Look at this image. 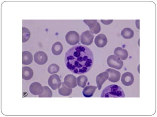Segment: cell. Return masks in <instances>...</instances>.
Instances as JSON below:
<instances>
[{
    "label": "cell",
    "mask_w": 157,
    "mask_h": 117,
    "mask_svg": "<svg viewBox=\"0 0 157 117\" xmlns=\"http://www.w3.org/2000/svg\"><path fill=\"white\" fill-rule=\"evenodd\" d=\"M66 68L76 74H83L90 70L94 62L92 51L85 45H75L65 53Z\"/></svg>",
    "instance_id": "1"
},
{
    "label": "cell",
    "mask_w": 157,
    "mask_h": 117,
    "mask_svg": "<svg viewBox=\"0 0 157 117\" xmlns=\"http://www.w3.org/2000/svg\"><path fill=\"white\" fill-rule=\"evenodd\" d=\"M101 98H124V91L121 87L117 84L108 85L102 91Z\"/></svg>",
    "instance_id": "2"
},
{
    "label": "cell",
    "mask_w": 157,
    "mask_h": 117,
    "mask_svg": "<svg viewBox=\"0 0 157 117\" xmlns=\"http://www.w3.org/2000/svg\"><path fill=\"white\" fill-rule=\"evenodd\" d=\"M107 63L109 67L121 69L123 66V62L122 60L115 55H110L107 58Z\"/></svg>",
    "instance_id": "3"
},
{
    "label": "cell",
    "mask_w": 157,
    "mask_h": 117,
    "mask_svg": "<svg viewBox=\"0 0 157 117\" xmlns=\"http://www.w3.org/2000/svg\"><path fill=\"white\" fill-rule=\"evenodd\" d=\"M66 41L69 44L75 45L80 41V36L78 32L75 31H70L66 34L65 36Z\"/></svg>",
    "instance_id": "4"
},
{
    "label": "cell",
    "mask_w": 157,
    "mask_h": 117,
    "mask_svg": "<svg viewBox=\"0 0 157 117\" xmlns=\"http://www.w3.org/2000/svg\"><path fill=\"white\" fill-rule=\"evenodd\" d=\"M83 22L89 27L90 30L92 33L97 34L100 32V24L97 22L96 20H83Z\"/></svg>",
    "instance_id": "5"
},
{
    "label": "cell",
    "mask_w": 157,
    "mask_h": 117,
    "mask_svg": "<svg viewBox=\"0 0 157 117\" xmlns=\"http://www.w3.org/2000/svg\"><path fill=\"white\" fill-rule=\"evenodd\" d=\"M94 39L93 33L90 30L86 31L82 33L81 35V42L86 45L91 44Z\"/></svg>",
    "instance_id": "6"
},
{
    "label": "cell",
    "mask_w": 157,
    "mask_h": 117,
    "mask_svg": "<svg viewBox=\"0 0 157 117\" xmlns=\"http://www.w3.org/2000/svg\"><path fill=\"white\" fill-rule=\"evenodd\" d=\"M48 84L53 90H56L60 87L61 82L60 78L58 75L53 74L49 77Z\"/></svg>",
    "instance_id": "7"
},
{
    "label": "cell",
    "mask_w": 157,
    "mask_h": 117,
    "mask_svg": "<svg viewBox=\"0 0 157 117\" xmlns=\"http://www.w3.org/2000/svg\"><path fill=\"white\" fill-rule=\"evenodd\" d=\"M34 60L37 64L43 65L48 61V56L43 51H38L34 55Z\"/></svg>",
    "instance_id": "8"
},
{
    "label": "cell",
    "mask_w": 157,
    "mask_h": 117,
    "mask_svg": "<svg viewBox=\"0 0 157 117\" xmlns=\"http://www.w3.org/2000/svg\"><path fill=\"white\" fill-rule=\"evenodd\" d=\"M29 91L33 95H40L44 93V87L37 82L32 83L29 86Z\"/></svg>",
    "instance_id": "9"
},
{
    "label": "cell",
    "mask_w": 157,
    "mask_h": 117,
    "mask_svg": "<svg viewBox=\"0 0 157 117\" xmlns=\"http://www.w3.org/2000/svg\"><path fill=\"white\" fill-rule=\"evenodd\" d=\"M64 83L66 87L70 88H74L77 87V79L75 76L69 74L66 75L64 80Z\"/></svg>",
    "instance_id": "10"
},
{
    "label": "cell",
    "mask_w": 157,
    "mask_h": 117,
    "mask_svg": "<svg viewBox=\"0 0 157 117\" xmlns=\"http://www.w3.org/2000/svg\"><path fill=\"white\" fill-rule=\"evenodd\" d=\"M106 71L109 73V76L108 80L109 81L112 83H117L119 81L121 76V74L119 71L110 68L107 69Z\"/></svg>",
    "instance_id": "11"
},
{
    "label": "cell",
    "mask_w": 157,
    "mask_h": 117,
    "mask_svg": "<svg viewBox=\"0 0 157 117\" xmlns=\"http://www.w3.org/2000/svg\"><path fill=\"white\" fill-rule=\"evenodd\" d=\"M134 82V77L130 72H125L122 75L121 82L125 86L129 87Z\"/></svg>",
    "instance_id": "12"
},
{
    "label": "cell",
    "mask_w": 157,
    "mask_h": 117,
    "mask_svg": "<svg viewBox=\"0 0 157 117\" xmlns=\"http://www.w3.org/2000/svg\"><path fill=\"white\" fill-rule=\"evenodd\" d=\"M108 78L109 73L107 71L102 72L97 76L96 79V82L97 83L98 90H100L101 89L103 83L105 82V80L108 79Z\"/></svg>",
    "instance_id": "13"
},
{
    "label": "cell",
    "mask_w": 157,
    "mask_h": 117,
    "mask_svg": "<svg viewBox=\"0 0 157 117\" xmlns=\"http://www.w3.org/2000/svg\"><path fill=\"white\" fill-rule=\"evenodd\" d=\"M94 41L95 44L97 47L102 48L105 47L107 44L108 39L104 34H100L96 37Z\"/></svg>",
    "instance_id": "14"
},
{
    "label": "cell",
    "mask_w": 157,
    "mask_h": 117,
    "mask_svg": "<svg viewBox=\"0 0 157 117\" xmlns=\"http://www.w3.org/2000/svg\"><path fill=\"white\" fill-rule=\"evenodd\" d=\"M115 56L120 58L121 60H125L127 58L128 53L126 49L122 48H117L113 51Z\"/></svg>",
    "instance_id": "15"
},
{
    "label": "cell",
    "mask_w": 157,
    "mask_h": 117,
    "mask_svg": "<svg viewBox=\"0 0 157 117\" xmlns=\"http://www.w3.org/2000/svg\"><path fill=\"white\" fill-rule=\"evenodd\" d=\"M33 75V70L29 67H23L22 68V78L25 80H31Z\"/></svg>",
    "instance_id": "16"
},
{
    "label": "cell",
    "mask_w": 157,
    "mask_h": 117,
    "mask_svg": "<svg viewBox=\"0 0 157 117\" xmlns=\"http://www.w3.org/2000/svg\"><path fill=\"white\" fill-rule=\"evenodd\" d=\"M33 62V55L29 51H23L22 53V63L29 65Z\"/></svg>",
    "instance_id": "17"
},
{
    "label": "cell",
    "mask_w": 157,
    "mask_h": 117,
    "mask_svg": "<svg viewBox=\"0 0 157 117\" xmlns=\"http://www.w3.org/2000/svg\"><path fill=\"white\" fill-rule=\"evenodd\" d=\"M97 89V87L93 85L87 86L83 89L82 94L85 97L90 98L93 96V94Z\"/></svg>",
    "instance_id": "18"
},
{
    "label": "cell",
    "mask_w": 157,
    "mask_h": 117,
    "mask_svg": "<svg viewBox=\"0 0 157 117\" xmlns=\"http://www.w3.org/2000/svg\"><path fill=\"white\" fill-rule=\"evenodd\" d=\"M63 50V46L60 42L56 41L53 44L52 48V51L55 55H60Z\"/></svg>",
    "instance_id": "19"
},
{
    "label": "cell",
    "mask_w": 157,
    "mask_h": 117,
    "mask_svg": "<svg viewBox=\"0 0 157 117\" xmlns=\"http://www.w3.org/2000/svg\"><path fill=\"white\" fill-rule=\"evenodd\" d=\"M59 95L61 96H69L72 92V88L68 87H66V85L63 83L62 87L59 89Z\"/></svg>",
    "instance_id": "20"
},
{
    "label": "cell",
    "mask_w": 157,
    "mask_h": 117,
    "mask_svg": "<svg viewBox=\"0 0 157 117\" xmlns=\"http://www.w3.org/2000/svg\"><path fill=\"white\" fill-rule=\"evenodd\" d=\"M121 35L125 39H131L134 37V31L130 28H125L122 30Z\"/></svg>",
    "instance_id": "21"
},
{
    "label": "cell",
    "mask_w": 157,
    "mask_h": 117,
    "mask_svg": "<svg viewBox=\"0 0 157 117\" xmlns=\"http://www.w3.org/2000/svg\"><path fill=\"white\" fill-rule=\"evenodd\" d=\"M31 36V32L29 29L26 27L22 28V42L26 43L28 41Z\"/></svg>",
    "instance_id": "22"
},
{
    "label": "cell",
    "mask_w": 157,
    "mask_h": 117,
    "mask_svg": "<svg viewBox=\"0 0 157 117\" xmlns=\"http://www.w3.org/2000/svg\"><path fill=\"white\" fill-rule=\"evenodd\" d=\"M87 77L85 75H81L77 78V83L79 87H85L87 83Z\"/></svg>",
    "instance_id": "23"
},
{
    "label": "cell",
    "mask_w": 157,
    "mask_h": 117,
    "mask_svg": "<svg viewBox=\"0 0 157 117\" xmlns=\"http://www.w3.org/2000/svg\"><path fill=\"white\" fill-rule=\"evenodd\" d=\"M59 70V67L58 65L53 63L50 65L48 68V71L51 74L58 73Z\"/></svg>",
    "instance_id": "24"
},
{
    "label": "cell",
    "mask_w": 157,
    "mask_h": 117,
    "mask_svg": "<svg viewBox=\"0 0 157 117\" xmlns=\"http://www.w3.org/2000/svg\"><path fill=\"white\" fill-rule=\"evenodd\" d=\"M44 91L43 94L39 95V98H51L52 97V92L48 87H44Z\"/></svg>",
    "instance_id": "25"
},
{
    "label": "cell",
    "mask_w": 157,
    "mask_h": 117,
    "mask_svg": "<svg viewBox=\"0 0 157 117\" xmlns=\"http://www.w3.org/2000/svg\"><path fill=\"white\" fill-rule=\"evenodd\" d=\"M101 22H102L103 24L105 25H109L113 23V20H101Z\"/></svg>",
    "instance_id": "26"
}]
</instances>
